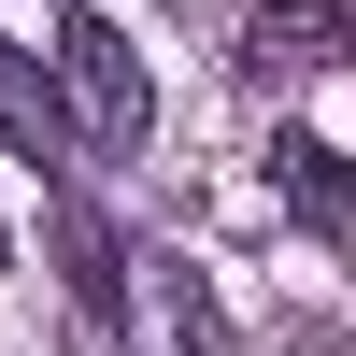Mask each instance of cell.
Listing matches in <instances>:
<instances>
[{
	"label": "cell",
	"instance_id": "6da1fadb",
	"mask_svg": "<svg viewBox=\"0 0 356 356\" xmlns=\"http://www.w3.org/2000/svg\"><path fill=\"white\" fill-rule=\"evenodd\" d=\"M43 100H57V129L86 143V157H143V129H157V86H143V43L86 0V15H57L43 29Z\"/></svg>",
	"mask_w": 356,
	"mask_h": 356
},
{
	"label": "cell",
	"instance_id": "7a4b0ae2",
	"mask_svg": "<svg viewBox=\"0 0 356 356\" xmlns=\"http://www.w3.org/2000/svg\"><path fill=\"white\" fill-rule=\"evenodd\" d=\"M129 300H143V342H157V356H243L200 257H129Z\"/></svg>",
	"mask_w": 356,
	"mask_h": 356
},
{
	"label": "cell",
	"instance_id": "3957f363",
	"mask_svg": "<svg viewBox=\"0 0 356 356\" xmlns=\"http://www.w3.org/2000/svg\"><path fill=\"white\" fill-rule=\"evenodd\" d=\"M356 57V0H257L243 15V72L271 86V72H342Z\"/></svg>",
	"mask_w": 356,
	"mask_h": 356
},
{
	"label": "cell",
	"instance_id": "277c9868",
	"mask_svg": "<svg viewBox=\"0 0 356 356\" xmlns=\"http://www.w3.org/2000/svg\"><path fill=\"white\" fill-rule=\"evenodd\" d=\"M271 186L300 200V228H356V171H342V143H314V129H271Z\"/></svg>",
	"mask_w": 356,
	"mask_h": 356
},
{
	"label": "cell",
	"instance_id": "5b68a950",
	"mask_svg": "<svg viewBox=\"0 0 356 356\" xmlns=\"http://www.w3.org/2000/svg\"><path fill=\"white\" fill-rule=\"evenodd\" d=\"M57 257H72V300L86 314H129V243H114L86 200H57Z\"/></svg>",
	"mask_w": 356,
	"mask_h": 356
},
{
	"label": "cell",
	"instance_id": "8992f818",
	"mask_svg": "<svg viewBox=\"0 0 356 356\" xmlns=\"http://www.w3.org/2000/svg\"><path fill=\"white\" fill-rule=\"evenodd\" d=\"M0 143H15V157H57V100H43V72H29L15 43H0Z\"/></svg>",
	"mask_w": 356,
	"mask_h": 356
},
{
	"label": "cell",
	"instance_id": "52a82bcc",
	"mask_svg": "<svg viewBox=\"0 0 356 356\" xmlns=\"http://www.w3.org/2000/svg\"><path fill=\"white\" fill-rule=\"evenodd\" d=\"M0 257H15V243H0Z\"/></svg>",
	"mask_w": 356,
	"mask_h": 356
}]
</instances>
